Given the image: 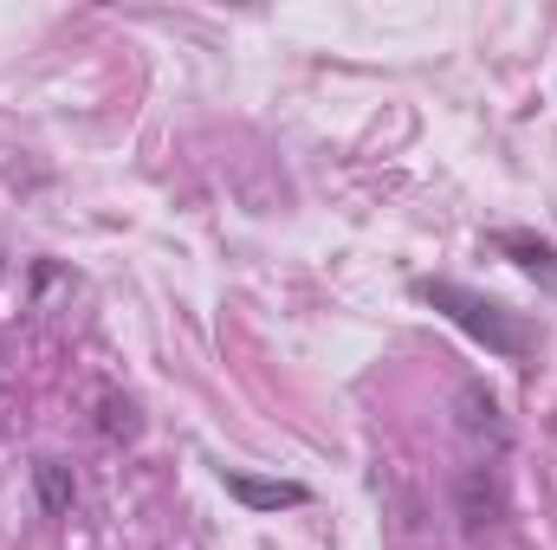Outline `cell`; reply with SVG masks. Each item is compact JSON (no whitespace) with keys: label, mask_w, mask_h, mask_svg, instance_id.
<instances>
[{"label":"cell","mask_w":557,"mask_h":550,"mask_svg":"<svg viewBox=\"0 0 557 550\" xmlns=\"http://www.w3.org/2000/svg\"><path fill=\"white\" fill-rule=\"evenodd\" d=\"M416 298L421 304H434L460 337H473L486 357H499V363H525L532 357V324L512 311V304H499V298H486V291H473V285H460V278H416Z\"/></svg>","instance_id":"cell-1"},{"label":"cell","mask_w":557,"mask_h":550,"mask_svg":"<svg viewBox=\"0 0 557 550\" xmlns=\"http://www.w3.org/2000/svg\"><path fill=\"white\" fill-rule=\"evenodd\" d=\"M221 486L247 512H298V505H311V486H298V479H260V473H227L221 466Z\"/></svg>","instance_id":"cell-2"},{"label":"cell","mask_w":557,"mask_h":550,"mask_svg":"<svg viewBox=\"0 0 557 550\" xmlns=\"http://www.w3.org/2000/svg\"><path fill=\"white\" fill-rule=\"evenodd\" d=\"M454 409H460V434H467L473 447H486L493 460L506 453V421H499V402H493V396H486L480 383H460Z\"/></svg>","instance_id":"cell-3"},{"label":"cell","mask_w":557,"mask_h":550,"mask_svg":"<svg viewBox=\"0 0 557 550\" xmlns=\"http://www.w3.org/2000/svg\"><path fill=\"white\" fill-rule=\"evenodd\" d=\"M493 247L512 253V266L532 273L539 285H557V247L552 240H539V234H525V227H506V234H493Z\"/></svg>","instance_id":"cell-4"},{"label":"cell","mask_w":557,"mask_h":550,"mask_svg":"<svg viewBox=\"0 0 557 550\" xmlns=\"http://www.w3.org/2000/svg\"><path fill=\"white\" fill-rule=\"evenodd\" d=\"M33 492H39V512H46V518H59V512H72L78 479H72V466H65V460H39V466H33Z\"/></svg>","instance_id":"cell-5"},{"label":"cell","mask_w":557,"mask_h":550,"mask_svg":"<svg viewBox=\"0 0 557 550\" xmlns=\"http://www.w3.org/2000/svg\"><path fill=\"white\" fill-rule=\"evenodd\" d=\"M104 434H111V440H117V434H124V440H137V434H143L137 402H117V396H104Z\"/></svg>","instance_id":"cell-6"}]
</instances>
